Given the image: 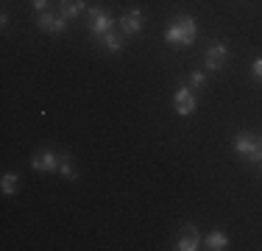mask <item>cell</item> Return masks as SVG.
Wrapping results in <instances>:
<instances>
[{"mask_svg":"<svg viewBox=\"0 0 262 251\" xmlns=\"http://www.w3.org/2000/svg\"><path fill=\"white\" fill-rule=\"evenodd\" d=\"M234 151L240 156H246L248 162H262V142L254 140L251 134H246V131L234 137Z\"/></svg>","mask_w":262,"mask_h":251,"instance_id":"cell-2","label":"cell"},{"mask_svg":"<svg viewBox=\"0 0 262 251\" xmlns=\"http://www.w3.org/2000/svg\"><path fill=\"white\" fill-rule=\"evenodd\" d=\"M204 84H207V75L204 73H192L190 75V87H204Z\"/></svg>","mask_w":262,"mask_h":251,"instance_id":"cell-15","label":"cell"},{"mask_svg":"<svg viewBox=\"0 0 262 251\" xmlns=\"http://www.w3.org/2000/svg\"><path fill=\"white\" fill-rule=\"evenodd\" d=\"M195 34H198V25L192 17H179V20H173L170 23V28L165 31V39L170 42V45H192V39H195Z\"/></svg>","mask_w":262,"mask_h":251,"instance_id":"cell-1","label":"cell"},{"mask_svg":"<svg viewBox=\"0 0 262 251\" xmlns=\"http://www.w3.org/2000/svg\"><path fill=\"white\" fill-rule=\"evenodd\" d=\"M173 103H176V112L184 117L195 112V95L190 92V87H182V90L176 92V98H173Z\"/></svg>","mask_w":262,"mask_h":251,"instance_id":"cell-7","label":"cell"},{"mask_svg":"<svg viewBox=\"0 0 262 251\" xmlns=\"http://www.w3.org/2000/svg\"><path fill=\"white\" fill-rule=\"evenodd\" d=\"M59 171H61L64 179H76V171L70 168V156H67V154H61V168H59Z\"/></svg>","mask_w":262,"mask_h":251,"instance_id":"cell-14","label":"cell"},{"mask_svg":"<svg viewBox=\"0 0 262 251\" xmlns=\"http://www.w3.org/2000/svg\"><path fill=\"white\" fill-rule=\"evenodd\" d=\"M259 171H262V162H259Z\"/></svg>","mask_w":262,"mask_h":251,"instance_id":"cell-18","label":"cell"},{"mask_svg":"<svg viewBox=\"0 0 262 251\" xmlns=\"http://www.w3.org/2000/svg\"><path fill=\"white\" fill-rule=\"evenodd\" d=\"M226 59H229V48L223 45V42H215V45H209L207 56H204V61H207L209 70H221V67L226 65Z\"/></svg>","mask_w":262,"mask_h":251,"instance_id":"cell-5","label":"cell"},{"mask_svg":"<svg viewBox=\"0 0 262 251\" xmlns=\"http://www.w3.org/2000/svg\"><path fill=\"white\" fill-rule=\"evenodd\" d=\"M101 45L109 50V53H117V50L123 48V36H120V34H115V31H109V34H103V36H101Z\"/></svg>","mask_w":262,"mask_h":251,"instance_id":"cell-11","label":"cell"},{"mask_svg":"<svg viewBox=\"0 0 262 251\" xmlns=\"http://www.w3.org/2000/svg\"><path fill=\"white\" fill-rule=\"evenodd\" d=\"M81 11H84V0H61V6H59V14L64 20H76Z\"/></svg>","mask_w":262,"mask_h":251,"instance_id":"cell-10","label":"cell"},{"mask_svg":"<svg viewBox=\"0 0 262 251\" xmlns=\"http://www.w3.org/2000/svg\"><path fill=\"white\" fill-rule=\"evenodd\" d=\"M176 248L179 251H195L198 248V229H195V226H184Z\"/></svg>","mask_w":262,"mask_h":251,"instance_id":"cell-8","label":"cell"},{"mask_svg":"<svg viewBox=\"0 0 262 251\" xmlns=\"http://www.w3.org/2000/svg\"><path fill=\"white\" fill-rule=\"evenodd\" d=\"M17 187H20L17 176H14V173H6V176H3V193H6V196H14Z\"/></svg>","mask_w":262,"mask_h":251,"instance_id":"cell-13","label":"cell"},{"mask_svg":"<svg viewBox=\"0 0 262 251\" xmlns=\"http://www.w3.org/2000/svg\"><path fill=\"white\" fill-rule=\"evenodd\" d=\"M31 168H34V171H59L61 156L53 154V151H39V154L31 159Z\"/></svg>","mask_w":262,"mask_h":251,"instance_id":"cell-4","label":"cell"},{"mask_svg":"<svg viewBox=\"0 0 262 251\" xmlns=\"http://www.w3.org/2000/svg\"><path fill=\"white\" fill-rule=\"evenodd\" d=\"M112 25H115V20H112L109 11H103L101 6H92V9H90V34L101 39L103 34H109V31H112Z\"/></svg>","mask_w":262,"mask_h":251,"instance_id":"cell-3","label":"cell"},{"mask_svg":"<svg viewBox=\"0 0 262 251\" xmlns=\"http://www.w3.org/2000/svg\"><path fill=\"white\" fill-rule=\"evenodd\" d=\"M39 28L42 31H51V34H61V31L67 28L64 17H56V14H39Z\"/></svg>","mask_w":262,"mask_h":251,"instance_id":"cell-9","label":"cell"},{"mask_svg":"<svg viewBox=\"0 0 262 251\" xmlns=\"http://www.w3.org/2000/svg\"><path fill=\"white\" fill-rule=\"evenodd\" d=\"M226 246H229V240H226V235H223V232H209L207 248H212V251H223Z\"/></svg>","mask_w":262,"mask_h":251,"instance_id":"cell-12","label":"cell"},{"mask_svg":"<svg viewBox=\"0 0 262 251\" xmlns=\"http://www.w3.org/2000/svg\"><path fill=\"white\" fill-rule=\"evenodd\" d=\"M251 70H254V78H259V81H262V59L254 61V67H251Z\"/></svg>","mask_w":262,"mask_h":251,"instance_id":"cell-16","label":"cell"},{"mask_svg":"<svg viewBox=\"0 0 262 251\" xmlns=\"http://www.w3.org/2000/svg\"><path fill=\"white\" fill-rule=\"evenodd\" d=\"M142 31V11L140 9H131L128 14L120 17V34L131 36V34H140Z\"/></svg>","mask_w":262,"mask_h":251,"instance_id":"cell-6","label":"cell"},{"mask_svg":"<svg viewBox=\"0 0 262 251\" xmlns=\"http://www.w3.org/2000/svg\"><path fill=\"white\" fill-rule=\"evenodd\" d=\"M45 6H48V0H34V9H36V11H42Z\"/></svg>","mask_w":262,"mask_h":251,"instance_id":"cell-17","label":"cell"}]
</instances>
